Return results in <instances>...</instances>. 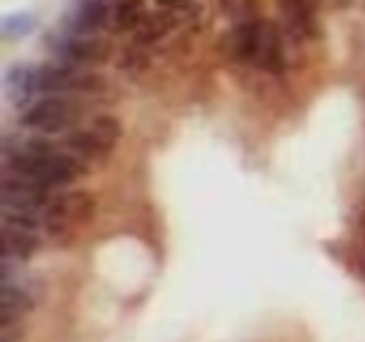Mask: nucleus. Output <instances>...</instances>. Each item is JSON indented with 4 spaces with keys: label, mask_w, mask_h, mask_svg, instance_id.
<instances>
[{
    "label": "nucleus",
    "mask_w": 365,
    "mask_h": 342,
    "mask_svg": "<svg viewBox=\"0 0 365 342\" xmlns=\"http://www.w3.org/2000/svg\"><path fill=\"white\" fill-rule=\"evenodd\" d=\"M66 56L83 66L93 63H106L110 56V43L103 41L101 36H78L66 46Z\"/></svg>",
    "instance_id": "0eeeda50"
},
{
    "label": "nucleus",
    "mask_w": 365,
    "mask_h": 342,
    "mask_svg": "<svg viewBox=\"0 0 365 342\" xmlns=\"http://www.w3.org/2000/svg\"><path fill=\"white\" fill-rule=\"evenodd\" d=\"M96 212V200L91 197V192H66V195L56 197L46 210V227L53 235L68 232L71 227L88 222Z\"/></svg>",
    "instance_id": "7ed1b4c3"
},
{
    "label": "nucleus",
    "mask_w": 365,
    "mask_h": 342,
    "mask_svg": "<svg viewBox=\"0 0 365 342\" xmlns=\"http://www.w3.org/2000/svg\"><path fill=\"white\" fill-rule=\"evenodd\" d=\"M103 86V81L93 73H81L76 68L46 66L36 71V90L51 93V95H66V93H93Z\"/></svg>",
    "instance_id": "423d86ee"
},
{
    "label": "nucleus",
    "mask_w": 365,
    "mask_h": 342,
    "mask_svg": "<svg viewBox=\"0 0 365 342\" xmlns=\"http://www.w3.org/2000/svg\"><path fill=\"white\" fill-rule=\"evenodd\" d=\"M148 63H150V61H148L143 46H140V43H135V46L125 48V51L120 53L118 68H120V71H128V73H140V71H145V68H148Z\"/></svg>",
    "instance_id": "4468645a"
},
{
    "label": "nucleus",
    "mask_w": 365,
    "mask_h": 342,
    "mask_svg": "<svg viewBox=\"0 0 365 342\" xmlns=\"http://www.w3.org/2000/svg\"><path fill=\"white\" fill-rule=\"evenodd\" d=\"M38 245V215L33 212L6 210L3 217V252L8 260H28L36 255Z\"/></svg>",
    "instance_id": "f03ea898"
},
{
    "label": "nucleus",
    "mask_w": 365,
    "mask_h": 342,
    "mask_svg": "<svg viewBox=\"0 0 365 342\" xmlns=\"http://www.w3.org/2000/svg\"><path fill=\"white\" fill-rule=\"evenodd\" d=\"M260 68H265L268 73H280L285 71V56H283V43H280V36L275 31V26L270 23H263V36H260V48H258V58H255Z\"/></svg>",
    "instance_id": "6e6552de"
},
{
    "label": "nucleus",
    "mask_w": 365,
    "mask_h": 342,
    "mask_svg": "<svg viewBox=\"0 0 365 342\" xmlns=\"http://www.w3.org/2000/svg\"><path fill=\"white\" fill-rule=\"evenodd\" d=\"M78 108L68 98L53 95L43 98L36 105H31L23 115V125L36 133H63L76 123Z\"/></svg>",
    "instance_id": "20e7f679"
},
{
    "label": "nucleus",
    "mask_w": 365,
    "mask_h": 342,
    "mask_svg": "<svg viewBox=\"0 0 365 342\" xmlns=\"http://www.w3.org/2000/svg\"><path fill=\"white\" fill-rule=\"evenodd\" d=\"M3 205L13 212L38 215V210L48 205V185L36 177L8 170V175L3 177Z\"/></svg>",
    "instance_id": "39448f33"
},
{
    "label": "nucleus",
    "mask_w": 365,
    "mask_h": 342,
    "mask_svg": "<svg viewBox=\"0 0 365 342\" xmlns=\"http://www.w3.org/2000/svg\"><path fill=\"white\" fill-rule=\"evenodd\" d=\"M160 8H168V11H180L190 3V0H155Z\"/></svg>",
    "instance_id": "dca6fc26"
},
{
    "label": "nucleus",
    "mask_w": 365,
    "mask_h": 342,
    "mask_svg": "<svg viewBox=\"0 0 365 342\" xmlns=\"http://www.w3.org/2000/svg\"><path fill=\"white\" fill-rule=\"evenodd\" d=\"M288 23L298 33H313V16L318 0H283Z\"/></svg>",
    "instance_id": "9b49d317"
},
{
    "label": "nucleus",
    "mask_w": 365,
    "mask_h": 342,
    "mask_svg": "<svg viewBox=\"0 0 365 342\" xmlns=\"http://www.w3.org/2000/svg\"><path fill=\"white\" fill-rule=\"evenodd\" d=\"M78 23H81L83 28H88V31H96V28H101L103 23H106V6L103 3H86L81 11V18H78Z\"/></svg>",
    "instance_id": "2eb2a0df"
},
{
    "label": "nucleus",
    "mask_w": 365,
    "mask_h": 342,
    "mask_svg": "<svg viewBox=\"0 0 365 342\" xmlns=\"http://www.w3.org/2000/svg\"><path fill=\"white\" fill-rule=\"evenodd\" d=\"M120 123L110 115H103L93 123L88 130L76 133V135L68 140V147H71L73 155H78L81 160H101V157L110 155L115 142L120 140Z\"/></svg>",
    "instance_id": "f257e3e1"
},
{
    "label": "nucleus",
    "mask_w": 365,
    "mask_h": 342,
    "mask_svg": "<svg viewBox=\"0 0 365 342\" xmlns=\"http://www.w3.org/2000/svg\"><path fill=\"white\" fill-rule=\"evenodd\" d=\"M175 16H173V11H168V8H163V11L158 13H145V18L140 21V26L135 28V43H140V46H153V43H158L160 38H165L168 33L175 28Z\"/></svg>",
    "instance_id": "1a4fd4ad"
},
{
    "label": "nucleus",
    "mask_w": 365,
    "mask_h": 342,
    "mask_svg": "<svg viewBox=\"0 0 365 342\" xmlns=\"http://www.w3.org/2000/svg\"><path fill=\"white\" fill-rule=\"evenodd\" d=\"M33 307V300L23 287L6 285L3 287V322H11L16 317L26 315Z\"/></svg>",
    "instance_id": "ddd939ff"
},
{
    "label": "nucleus",
    "mask_w": 365,
    "mask_h": 342,
    "mask_svg": "<svg viewBox=\"0 0 365 342\" xmlns=\"http://www.w3.org/2000/svg\"><path fill=\"white\" fill-rule=\"evenodd\" d=\"M143 18H145L143 0H115V6H113V26L118 31H135Z\"/></svg>",
    "instance_id": "f8f14e48"
},
{
    "label": "nucleus",
    "mask_w": 365,
    "mask_h": 342,
    "mask_svg": "<svg viewBox=\"0 0 365 342\" xmlns=\"http://www.w3.org/2000/svg\"><path fill=\"white\" fill-rule=\"evenodd\" d=\"M260 36H263V23L258 21H248L238 28L233 41V56L240 63H248L258 58V48H260Z\"/></svg>",
    "instance_id": "9d476101"
}]
</instances>
